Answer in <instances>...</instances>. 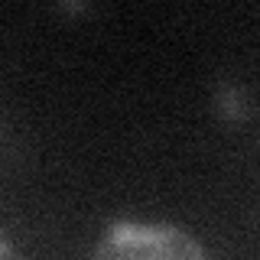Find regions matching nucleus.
<instances>
[{"mask_svg": "<svg viewBox=\"0 0 260 260\" xmlns=\"http://www.w3.org/2000/svg\"><path fill=\"white\" fill-rule=\"evenodd\" d=\"M94 260H205V254L179 228L120 221L98 244Z\"/></svg>", "mask_w": 260, "mask_h": 260, "instance_id": "f257e3e1", "label": "nucleus"}, {"mask_svg": "<svg viewBox=\"0 0 260 260\" xmlns=\"http://www.w3.org/2000/svg\"><path fill=\"white\" fill-rule=\"evenodd\" d=\"M0 260H10V247H7L4 238H0Z\"/></svg>", "mask_w": 260, "mask_h": 260, "instance_id": "f03ea898", "label": "nucleus"}]
</instances>
